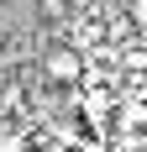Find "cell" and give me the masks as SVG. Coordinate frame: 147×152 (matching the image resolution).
I'll return each mask as SVG.
<instances>
[{
    "label": "cell",
    "instance_id": "cell-2",
    "mask_svg": "<svg viewBox=\"0 0 147 152\" xmlns=\"http://www.w3.org/2000/svg\"><path fill=\"white\" fill-rule=\"evenodd\" d=\"M0 152H32V137L16 121H0Z\"/></svg>",
    "mask_w": 147,
    "mask_h": 152
},
{
    "label": "cell",
    "instance_id": "cell-1",
    "mask_svg": "<svg viewBox=\"0 0 147 152\" xmlns=\"http://www.w3.org/2000/svg\"><path fill=\"white\" fill-rule=\"evenodd\" d=\"M37 74L47 79V84H63V89H79L89 74V53H79L74 42H47L42 53H37Z\"/></svg>",
    "mask_w": 147,
    "mask_h": 152
},
{
    "label": "cell",
    "instance_id": "cell-3",
    "mask_svg": "<svg viewBox=\"0 0 147 152\" xmlns=\"http://www.w3.org/2000/svg\"><path fill=\"white\" fill-rule=\"evenodd\" d=\"M126 16L137 21V31L147 37V0H126Z\"/></svg>",
    "mask_w": 147,
    "mask_h": 152
}]
</instances>
